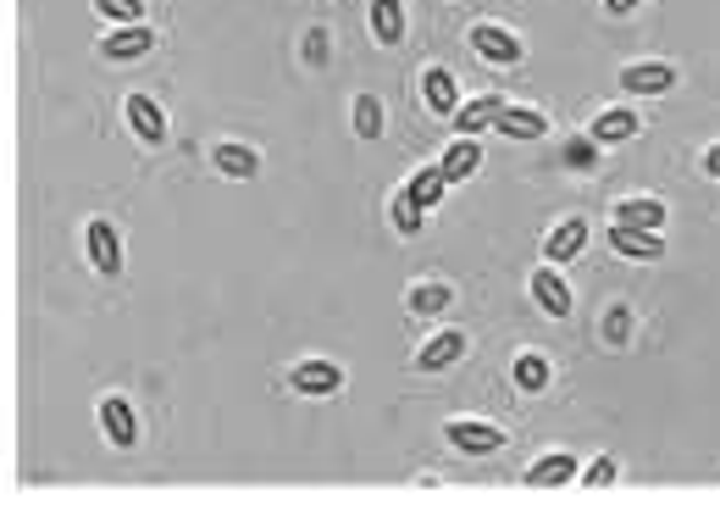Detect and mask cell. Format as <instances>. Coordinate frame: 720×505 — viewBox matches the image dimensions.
Returning a JSON list of instances; mask_svg holds the SVG:
<instances>
[{
    "instance_id": "52a82bcc",
    "label": "cell",
    "mask_w": 720,
    "mask_h": 505,
    "mask_svg": "<svg viewBox=\"0 0 720 505\" xmlns=\"http://www.w3.org/2000/svg\"><path fill=\"white\" fill-rule=\"evenodd\" d=\"M443 439L455 445V450H466V456H493V450H504V428H493V423H449Z\"/></svg>"
},
{
    "instance_id": "7a4b0ae2",
    "label": "cell",
    "mask_w": 720,
    "mask_h": 505,
    "mask_svg": "<svg viewBox=\"0 0 720 505\" xmlns=\"http://www.w3.org/2000/svg\"><path fill=\"white\" fill-rule=\"evenodd\" d=\"M620 90L626 95H665V90H676V67L671 61H632V67H620Z\"/></svg>"
},
{
    "instance_id": "9c48e42d",
    "label": "cell",
    "mask_w": 720,
    "mask_h": 505,
    "mask_svg": "<svg viewBox=\"0 0 720 505\" xmlns=\"http://www.w3.org/2000/svg\"><path fill=\"white\" fill-rule=\"evenodd\" d=\"M289 383H294V394H338L344 389V367H333V361H300L289 372Z\"/></svg>"
},
{
    "instance_id": "4316f807",
    "label": "cell",
    "mask_w": 720,
    "mask_h": 505,
    "mask_svg": "<svg viewBox=\"0 0 720 505\" xmlns=\"http://www.w3.org/2000/svg\"><path fill=\"white\" fill-rule=\"evenodd\" d=\"M95 12L123 28V23H139V18H144V0H95Z\"/></svg>"
},
{
    "instance_id": "44dd1931",
    "label": "cell",
    "mask_w": 720,
    "mask_h": 505,
    "mask_svg": "<svg viewBox=\"0 0 720 505\" xmlns=\"http://www.w3.org/2000/svg\"><path fill=\"white\" fill-rule=\"evenodd\" d=\"M372 34L383 45H399L405 39V7L399 0H372Z\"/></svg>"
},
{
    "instance_id": "2e32d148",
    "label": "cell",
    "mask_w": 720,
    "mask_h": 505,
    "mask_svg": "<svg viewBox=\"0 0 720 505\" xmlns=\"http://www.w3.org/2000/svg\"><path fill=\"white\" fill-rule=\"evenodd\" d=\"M477 167H483V145H477V134H461V145H449V150H443V173H449V184H466Z\"/></svg>"
},
{
    "instance_id": "83f0119b",
    "label": "cell",
    "mask_w": 720,
    "mask_h": 505,
    "mask_svg": "<svg viewBox=\"0 0 720 505\" xmlns=\"http://www.w3.org/2000/svg\"><path fill=\"white\" fill-rule=\"evenodd\" d=\"M604 333H609V345H626V333H632V311H626V306H609Z\"/></svg>"
},
{
    "instance_id": "d4e9b609",
    "label": "cell",
    "mask_w": 720,
    "mask_h": 505,
    "mask_svg": "<svg viewBox=\"0 0 720 505\" xmlns=\"http://www.w3.org/2000/svg\"><path fill=\"white\" fill-rule=\"evenodd\" d=\"M515 383L526 389V394H537V389H549V361L544 356H515Z\"/></svg>"
},
{
    "instance_id": "e0dca14e",
    "label": "cell",
    "mask_w": 720,
    "mask_h": 505,
    "mask_svg": "<svg viewBox=\"0 0 720 505\" xmlns=\"http://www.w3.org/2000/svg\"><path fill=\"white\" fill-rule=\"evenodd\" d=\"M211 161H217V173L222 179H255L260 173V156L249 150V145H211Z\"/></svg>"
},
{
    "instance_id": "ffe728a7",
    "label": "cell",
    "mask_w": 720,
    "mask_h": 505,
    "mask_svg": "<svg viewBox=\"0 0 720 505\" xmlns=\"http://www.w3.org/2000/svg\"><path fill=\"white\" fill-rule=\"evenodd\" d=\"M571 478H577V456H544V461L526 472L532 489H560V483H571Z\"/></svg>"
},
{
    "instance_id": "603a6c76",
    "label": "cell",
    "mask_w": 720,
    "mask_h": 505,
    "mask_svg": "<svg viewBox=\"0 0 720 505\" xmlns=\"http://www.w3.org/2000/svg\"><path fill=\"white\" fill-rule=\"evenodd\" d=\"M405 190H410V195H416L421 206H438V200H443V190H449V173H443V161H438V167H421V173H416V179H410Z\"/></svg>"
},
{
    "instance_id": "5bb4252c",
    "label": "cell",
    "mask_w": 720,
    "mask_h": 505,
    "mask_svg": "<svg viewBox=\"0 0 720 505\" xmlns=\"http://www.w3.org/2000/svg\"><path fill=\"white\" fill-rule=\"evenodd\" d=\"M493 128H499L504 139H544V134H549V117H544V112H526V106H504V112L493 117Z\"/></svg>"
},
{
    "instance_id": "f546056e",
    "label": "cell",
    "mask_w": 720,
    "mask_h": 505,
    "mask_svg": "<svg viewBox=\"0 0 720 505\" xmlns=\"http://www.w3.org/2000/svg\"><path fill=\"white\" fill-rule=\"evenodd\" d=\"M604 12H609V18H626V12H638V0H604Z\"/></svg>"
},
{
    "instance_id": "7c38bea8",
    "label": "cell",
    "mask_w": 720,
    "mask_h": 505,
    "mask_svg": "<svg viewBox=\"0 0 720 505\" xmlns=\"http://www.w3.org/2000/svg\"><path fill=\"white\" fill-rule=\"evenodd\" d=\"M582 250H588V222L582 217H566L549 239H544V256L560 267V262H571V256H582Z\"/></svg>"
},
{
    "instance_id": "9a60e30c",
    "label": "cell",
    "mask_w": 720,
    "mask_h": 505,
    "mask_svg": "<svg viewBox=\"0 0 720 505\" xmlns=\"http://www.w3.org/2000/svg\"><path fill=\"white\" fill-rule=\"evenodd\" d=\"M128 128H133L144 145H161V139H166V117H161V106H155L150 95H128Z\"/></svg>"
},
{
    "instance_id": "5b68a950",
    "label": "cell",
    "mask_w": 720,
    "mask_h": 505,
    "mask_svg": "<svg viewBox=\"0 0 720 505\" xmlns=\"http://www.w3.org/2000/svg\"><path fill=\"white\" fill-rule=\"evenodd\" d=\"M532 300L544 306L555 322H566V317H571V284L560 278V267H555V262L532 273Z\"/></svg>"
},
{
    "instance_id": "cb8c5ba5",
    "label": "cell",
    "mask_w": 720,
    "mask_h": 505,
    "mask_svg": "<svg viewBox=\"0 0 720 505\" xmlns=\"http://www.w3.org/2000/svg\"><path fill=\"white\" fill-rule=\"evenodd\" d=\"M355 134L360 139H383V101L378 95H355Z\"/></svg>"
},
{
    "instance_id": "484cf974",
    "label": "cell",
    "mask_w": 720,
    "mask_h": 505,
    "mask_svg": "<svg viewBox=\"0 0 720 505\" xmlns=\"http://www.w3.org/2000/svg\"><path fill=\"white\" fill-rule=\"evenodd\" d=\"M421 211H427V206H421L410 190H399V195H394V206H388V217H394V228H399V233H421Z\"/></svg>"
},
{
    "instance_id": "7402d4cb",
    "label": "cell",
    "mask_w": 720,
    "mask_h": 505,
    "mask_svg": "<svg viewBox=\"0 0 720 505\" xmlns=\"http://www.w3.org/2000/svg\"><path fill=\"white\" fill-rule=\"evenodd\" d=\"M449 306H455V289H449V284H416V289H410V311H416V317H438V311H449Z\"/></svg>"
},
{
    "instance_id": "30bf717a",
    "label": "cell",
    "mask_w": 720,
    "mask_h": 505,
    "mask_svg": "<svg viewBox=\"0 0 720 505\" xmlns=\"http://www.w3.org/2000/svg\"><path fill=\"white\" fill-rule=\"evenodd\" d=\"M421 101H427V112H438V117H455V112H461L455 78H449L443 67H427V72H421Z\"/></svg>"
},
{
    "instance_id": "3957f363",
    "label": "cell",
    "mask_w": 720,
    "mask_h": 505,
    "mask_svg": "<svg viewBox=\"0 0 720 505\" xmlns=\"http://www.w3.org/2000/svg\"><path fill=\"white\" fill-rule=\"evenodd\" d=\"M472 50H477L488 67H515V61H521V39H515L510 28H499V23H477V28H472Z\"/></svg>"
},
{
    "instance_id": "1f68e13d",
    "label": "cell",
    "mask_w": 720,
    "mask_h": 505,
    "mask_svg": "<svg viewBox=\"0 0 720 505\" xmlns=\"http://www.w3.org/2000/svg\"><path fill=\"white\" fill-rule=\"evenodd\" d=\"M305 50H311V61H322V50H327V34H322V28H316V34H311V39H305Z\"/></svg>"
},
{
    "instance_id": "d6986e66",
    "label": "cell",
    "mask_w": 720,
    "mask_h": 505,
    "mask_svg": "<svg viewBox=\"0 0 720 505\" xmlns=\"http://www.w3.org/2000/svg\"><path fill=\"white\" fill-rule=\"evenodd\" d=\"M665 217H671V211H665V200H649V195H638V200H620V206H615V222L654 228V233L665 228Z\"/></svg>"
},
{
    "instance_id": "ac0fdd59",
    "label": "cell",
    "mask_w": 720,
    "mask_h": 505,
    "mask_svg": "<svg viewBox=\"0 0 720 505\" xmlns=\"http://www.w3.org/2000/svg\"><path fill=\"white\" fill-rule=\"evenodd\" d=\"M504 106H510L504 95H477V101H466V106L455 112V128H461V134H483V128H493V117H499Z\"/></svg>"
},
{
    "instance_id": "8992f818",
    "label": "cell",
    "mask_w": 720,
    "mask_h": 505,
    "mask_svg": "<svg viewBox=\"0 0 720 505\" xmlns=\"http://www.w3.org/2000/svg\"><path fill=\"white\" fill-rule=\"evenodd\" d=\"M150 50H155V28H144V23H123L117 34L101 39V56H106V61H139V56H150Z\"/></svg>"
},
{
    "instance_id": "4dcf8cb0",
    "label": "cell",
    "mask_w": 720,
    "mask_h": 505,
    "mask_svg": "<svg viewBox=\"0 0 720 505\" xmlns=\"http://www.w3.org/2000/svg\"><path fill=\"white\" fill-rule=\"evenodd\" d=\"M704 173H709V179H720V145H709V150H704Z\"/></svg>"
},
{
    "instance_id": "6da1fadb",
    "label": "cell",
    "mask_w": 720,
    "mask_h": 505,
    "mask_svg": "<svg viewBox=\"0 0 720 505\" xmlns=\"http://www.w3.org/2000/svg\"><path fill=\"white\" fill-rule=\"evenodd\" d=\"M83 239H89V262H95V273L101 278H123V233L106 217H95L83 228Z\"/></svg>"
},
{
    "instance_id": "277c9868",
    "label": "cell",
    "mask_w": 720,
    "mask_h": 505,
    "mask_svg": "<svg viewBox=\"0 0 720 505\" xmlns=\"http://www.w3.org/2000/svg\"><path fill=\"white\" fill-rule=\"evenodd\" d=\"M609 244L620 250L626 262H660L665 256V239L654 228H632V222H615L609 228Z\"/></svg>"
},
{
    "instance_id": "4fadbf2b",
    "label": "cell",
    "mask_w": 720,
    "mask_h": 505,
    "mask_svg": "<svg viewBox=\"0 0 720 505\" xmlns=\"http://www.w3.org/2000/svg\"><path fill=\"white\" fill-rule=\"evenodd\" d=\"M461 356H466V333H438V340L421 345L416 367H421V372H443V367H455Z\"/></svg>"
},
{
    "instance_id": "ba28073f",
    "label": "cell",
    "mask_w": 720,
    "mask_h": 505,
    "mask_svg": "<svg viewBox=\"0 0 720 505\" xmlns=\"http://www.w3.org/2000/svg\"><path fill=\"white\" fill-rule=\"evenodd\" d=\"M101 428H106V439H112L117 450H133V445H139L133 405H128V400H117V394H106V400H101Z\"/></svg>"
},
{
    "instance_id": "8fae6325",
    "label": "cell",
    "mask_w": 720,
    "mask_h": 505,
    "mask_svg": "<svg viewBox=\"0 0 720 505\" xmlns=\"http://www.w3.org/2000/svg\"><path fill=\"white\" fill-rule=\"evenodd\" d=\"M638 128H643V123H638V112H632V106H615V112H599V117H593L588 139H593V145H626Z\"/></svg>"
},
{
    "instance_id": "f1b7e54d",
    "label": "cell",
    "mask_w": 720,
    "mask_h": 505,
    "mask_svg": "<svg viewBox=\"0 0 720 505\" xmlns=\"http://www.w3.org/2000/svg\"><path fill=\"white\" fill-rule=\"evenodd\" d=\"M582 483H588V489H609V483H615V461H593V467L582 472Z\"/></svg>"
}]
</instances>
